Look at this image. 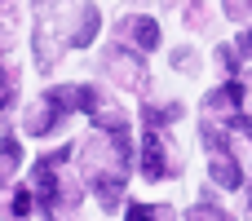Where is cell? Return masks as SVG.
Here are the masks:
<instances>
[{
    "label": "cell",
    "instance_id": "obj_4",
    "mask_svg": "<svg viewBox=\"0 0 252 221\" xmlns=\"http://www.w3.org/2000/svg\"><path fill=\"white\" fill-rule=\"evenodd\" d=\"M244 44H248V49H252V35H248V40H244Z\"/></svg>",
    "mask_w": 252,
    "mask_h": 221
},
{
    "label": "cell",
    "instance_id": "obj_3",
    "mask_svg": "<svg viewBox=\"0 0 252 221\" xmlns=\"http://www.w3.org/2000/svg\"><path fill=\"white\" fill-rule=\"evenodd\" d=\"M128 221H151V213H146L142 204H133V208H128Z\"/></svg>",
    "mask_w": 252,
    "mask_h": 221
},
{
    "label": "cell",
    "instance_id": "obj_2",
    "mask_svg": "<svg viewBox=\"0 0 252 221\" xmlns=\"http://www.w3.org/2000/svg\"><path fill=\"white\" fill-rule=\"evenodd\" d=\"M133 27H137V31H133V35H137V40H142V44H146V49H151V44H155V40H159V35H155V22H151V18H142V22H133Z\"/></svg>",
    "mask_w": 252,
    "mask_h": 221
},
{
    "label": "cell",
    "instance_id": "obj_1",
    "mask_svg": "<svg viewBox=\"0 0 252 221\" xmlns=\"http://www.w3.org/2000/svg\"><path fill=\"white\" fill-rule=\"evenodd\" d=\"M164 173V159H159V146L155 137H146V177H159Z\"/></svg>",
    "mask_w": 252,
    "mask_h": 221
}]
</instances>
